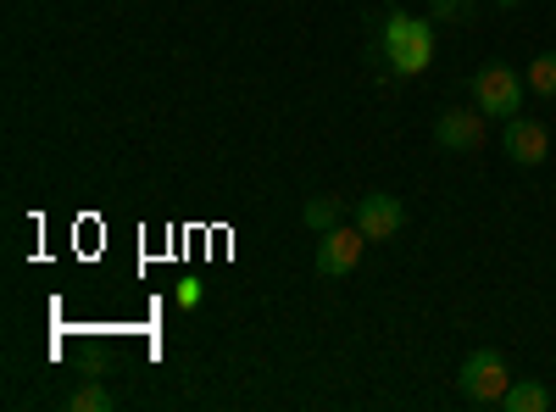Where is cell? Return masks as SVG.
<instances>
[{"label":"cell","instance_id":"6da1fadb","mask_svg":"<svg viewBox=\"0 0 556 412\" xmlns=\"http://www.w3.org/2000/svg\"><path fill=\"white\" fill-rule=\"evenodd\" d=\"M379 45H384V62H390V73L417 78V73H424V67L434 62V23H429V17L390 12V17H384Z\"/></svg>","mask_w":556,"mask_h":412},{"label":"cell","instance_id":"7a4b0ae2","mask_svg":"<svg viewBox=\"0 0 556 412\" xmlns=\"http://www.w3.org/2000/svg\"><path fill=\"white\" fill-rule=\"evenodd\" d=\"M506 385H513V369H506V357L495 346H479L462 357V369H456V390L468 396L473 407H501Z\"/></svg>","mask_w":556,"mask_h":412},{"label":"cell","instance_id":"3957f363","mask_svg":"<svg viewBox=\"0 0 556 412\" xmlns=\"http://www.w3.org/2000/svg\"><path fill=\"white\" fill-rule=\"evenodd\" d=\"M473 107L484 112V117H518L523 112V78L506 67V62H484L479 73H473Z\"/></svg>","mask_w":556,"mask_h":412},{"label":"cell","instance_id":"277c9868","mask_svg":"<svg viewBox=\"0 0 556 412\" xmlns=\"http://www.w3.org/2000/svg\"><path fill=\"white\" fill-rule=\"evenodd\" d=\"M362 251H367V235H362V228H356V223H351V228L334 223L329 235L317 240V273H323V279H351L356 262H362Z\"/></svg>","mask_w":556,"mask_h":412},{"label":"cell","instance_id":"5b68a950","mask_svg":"<svg viewBox=\"0 0 556 412\" xmlns=\"http://www.w3.org/2000/svg\"><path fill=\"white\" fill-rule=\"evenodd\" d=\"M479 140H484V112H473V107H451V112L434 117V146H440V151L462 157V151H479Z\"/></svg>","mask_w":556,"mask_h":412},{"label":"cell","instance_id":"8992f818","mask_svg":"<svg viewBox=\"0 0 556 412\" xmlns=\"http://www.w3.org/2000/svg\"><path fill=\"white\" fill-rule=\"evenodd\" d=\"M356 228H362L367 240H395L401 228H406V207H401V196H384V190L362 196V201H356Z\"/></svg>","mask_w":556,"mask_h":412},{"label":"cell","instance_id":"52a82bcc","mask_svg":"<svg viewBox=\"0 0 556 412\" xmlns=\"http://www.w3.org/2000/svg\"><path fill=\"white\" fill-rule=\"evenodd\" d=\"M501 146H506V157H513L518 167H540V162L551 157V134H545V123H534V117H506Z\"/></svg>","mask_w":556,"mask_h":412},{"label":"cell","instance_id":"ba28073f","mask_svg":"<svg viewBox=\"0 0 556 412\" xmlns=\"http://www.w3.org/2000/svg\"><path fill=\"white\" fill-rule=\"evenodd\" d=\"M340 217H345V201H340V196H312V201L301 207V223L312 228V235H329Z\"/></svg>","mask_w":556,"mask_h":412},{"label":"cell","instance_id":"9c48e42d","mask_svg":"<svg viewBox=\"0 0 556 412\" xmlns=\"http://www.w3.org/2000/svg\"><path fill=\"white\" fill-rule=\"evenodd\" d=\"M501 407L506 412H545L551 407V390L534 385V379H513V385H506V396H501Z\"/></svg>","mask_w":556,"mask_h":412},{"label":"cell","instance_id":"30bf717a","mask_svg":"<svg viewBox=\"0 0 556 412\" xmlns=\"http://www.w3.org/2000/svg\"><path fill=\"white\" fill-rule=\"evenodd\" d=\"M117 401H112V390L106 385H96V379H84L73 396H67V412H112Z\"/></svg>","mask_w":556,"mask_h":412},{"label":"cell","instance_id":"8fae6325","mask_svg":"<svg viewBox=\"0 0 556 412\" xmlns=\"http://www.w3.org/2000/svg\"><path fill=\"white\" fill-rule=\"evenodd\" d=\"M529 89H534L540 101H556V51H540L529 62Z\"/></svg>","mask_w":556,"mask_h":412},{"label":"cell","instance_id":"7c38bea8","mask_svg":"<svg viewBox=\"0 0 556 412\" xmlns=\"http://www.w3.org/2000/svg\"><path fill=\"white\" fill-rule=\"evenodd\" d=\"M434 23H468L473 17V0H429Z\"/></svg>","mask_w":556,"mask_h":412},{"label":"cell","instance_id":"4fadbf2b","mask_svg":"<svg viewBox=\"0 0 556 412\" xmlns=\"http://www.w3.org/2000/svg\"><path fill=\"white\" fill-rule=\"evenodd\" d=\"M178 307H201V285H178Z\"/></svg>","mask_w":556,"mask_h":412},{"label":"cell","instance_id":"5bb4252c","mask_svg":"<svg viewBox=\"0 0 556 412\" xmlns=\"http://www.w3.org/2000/svg\"><path fill=\"white\" fill-rule=\"evenodd\" d=\"M490 7H523V0H490Z\"/></svg>","mask_w":556,"mask_h":412}]
</instances>
